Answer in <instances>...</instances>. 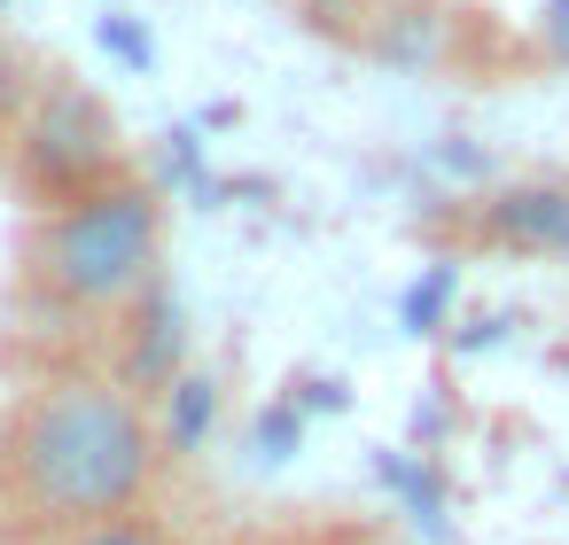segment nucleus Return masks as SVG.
Instances as JSON below:
<instances>
[{"mask_svg":"<svg viewBox=\"0 0 569 545\" xmlns=\"http://www.w3.org/2000/svg\"><path fill=\"white\" fill-rule=\"evenodd\" d=\"M17 491L56 522H126V506L149 491L157 444L141 405L118 382H56L17 421Z\"/></svg>","mask_w":569,"mask_h":545,"instance_id":"obj_1","label":"nucleus"},{"mask_svg":"<svg viewBox=\"0 0 569 545\" xmlns=\"http://www.w3.org/2000/svg\"><path fill=\"white\" fill-rule=\"evenodd\" d=\"M157 234H164V211L149 188H87L56 226H48V250H40V273L56 296L71 304H126L149 265H157Z\"/></svg>","mask_w":569,"mask_h":545,"instance_id":"obj_2","label":"nucleus"},{"mask_svg":"<svg viewBox=\"0 0 569 545\" xmlns=\"http://www.w3.org/2000/svg\"><path fill=\"white\" fill-rule=\"evenodd\" d=\"M32 157H40L48 180H87V172L110 164V118H102L79 87H63V94L40 110V141H32Z\"/></svg>","mask_w":569,"mask_h":545,"instance_id":"obj_3","label":"nucleus"},{"mask_svg":"<svg viewBox=\"0 0 569 545\" xmlns=\"http://www.w3.org/2000/svg\"><path fill=\"white\" fill-rule=\"evenodd\" d=\"M491 226L522 250H569V188H507L491 203Z\"/></svg>","mask_w":569,"mask_h":545,"instance_id":"obj_4","label":"nucleus"},{"mask_svg":"<svg viewBox=\"0 0 569 545\" xmlns=\"http://www.w3.org/2000/svg\"><path fill=\"white\" fill-rule=\"evenodd\" d=\"M63 545H164L149 522H87L79 537H63Z\"/></svg>","mask_w":569,"mask_h":545,"instance_id":"obj_5","label":"nucleus"},{"mask_svg":"<svg viewBox=\"0 0 569 545\" xmlns=\"http://www.w3.org/2000/svg\"><path fill=\"white\" fill-rule=\"evenodd\" d=\"M538 48L569 63V0H538Z\"/></svg>","mask_w":569,"mask_h":545,"instance_id":"obj_6","label":"nucleus"}]
</instances>
